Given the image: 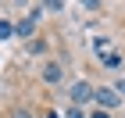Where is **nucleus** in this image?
Here are the masks:
<instances>
[{
  "label": "nucleus",
  "instance_id": "f257e3e1",
  "mask_svg": "<svg viewBox=\"0 0 125 118\" xmlns=\"http://www.w3.org/2000/svg\"><path fill=\"white\" fill-rule=\"evenodd\" d=\"M93 100L100 104V111H111L115 107H122V97H118V89H111V86H93Z\"/></svg>",
  "mask_w": 125,
  "mask_h": 118
},
{
  "label": "nucleus",
  "instance_id": "f03ea898",
  "mask_svg": "<svg viewBox=\"0 0 125 118\" xmlns=\"http://www.w3.org/2000/svg\"><path fill=\"white\" fill-rule=\"evenodd\" d=\"M68 100H72V107H79V104H89V100H93V86H89L86 79H79L75 86L68 89Z\"/></svg>",
  "mask_w": 125,
  "mask_h": 118
},
{
  "label": "nucleus",
  "instance_id": "7ed1b4c3",
  "mask_svg": "<svg viewBox=\"0 0 125 118\" xmlns=\"http://www.w3.org/2000/svg\"><path fill=\"white\" fill-rule=\"evenodd\" d=\"M39 79H43L47 86H57L61 79H64V64H61V61H43V68H39Z\"/></svg>",
  "mask_w": 125,
  "mask_h": 118
},
{
  "label": "nucleus",
  "instance_id": "20e7f679",
  "mask_svg": "<svg viewBox=\"0 0 125 118\" xmlns=\"http://www.w3.org/2000/svg\"><path fill=\"white\" fill-rule=\"evenodd\" d=\"M32 29H36V21H32V18L14 21V36H21V39H25V36H32Z\"/></svg>",
  "mask_w": 125,
  "mask_h": 118
},
{
  "label": "nucleus",
  "instance_id": "39448f33",
  "mask_svg": "<svg viewBox=\"0 0 125 118\" xmlns=\"http://www.w3.org/2000/svg\"><path fill=\"white\" fill-rule=\"evenodd\" d=\"M47 50H50L47 36H32V39H29V54H47Z\"/></svg>",
  "mask_w": 125,
  "mask_h": 118
},
{
  "label": "nucleus",
  "instance_id": "423d86ee",
  "mask_svg": "<svg viewBox=\"0 0 125 118\" xmlns=\"http://www.w3.org/2000/svg\"><path fill=\"white\" fill-rule=\"evenodd\" d=\"M104 68H122V54H104Z\"/></svg>",
  "mask_w": 125,
  "mask_h": 118
},
{
  "label": "nucleus",
  "instance_id": "0eeeda50",
  "mask_svg": "<svg viewBox=\"0 0 125 118\" xmlns=\"http://www.w3.org/2000/svg\"><path fill=\"white\" fill-rule=\"evenodd\" d=\"M11 36H14V21L0 18V39H11Z\"/></svg>",
  "mask_w": 125,
  "mask_h": 118
},
{
  "label": "nucleus",
  "instance_id": "6e6552de",
  "mask_svg": "<svg viewBox=\"0 0 125 118\" xmlns=\"http://www.w3.org/2000/svg\"><path fill=\"white\" fill-rule=\"evenodd\" d=\"M7 118H32V111H29V107H11Z\"/></svg>",
  "mask_w": 125,
  "mask_h": 118
},
{
  "label": "nucleus",
  "instance_id": "1a4fd4ad",
  "mask_svg": "<svg viewBox=\"0 0 125 118\" xmlns=\"http://www.w3.org/2000/svg\"><path fill=\"white\" fill-rule=\"evenodd\" d=\"M68 118H86V115H82L79 107H72V111H68Z\"/></svg>",
  "mask_w": 125,
  "mask_h": 118
},
{
  "label": "nucleus",
  "instance_id": "9d476101",
  "mask_svg": "<svg viewBox=\"0 0 125 118\" xmlns=\"http://www.w3.org/2000/svg\"><path fill=\"white\" fill-rule=\"evenodd\" d=\"M89 118H111V115H107V111H93Z\"/></svg>",
  "mask_w": 125,
  "mask_h": 118
}]
</instances>
